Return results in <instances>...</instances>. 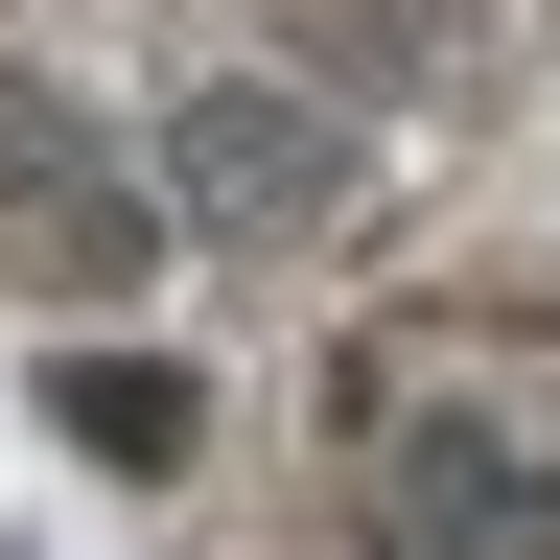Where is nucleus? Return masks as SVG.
I'll list each match as a JSON object with an SVG mask.
<instances>
[{"instance_id": "obj_4", "label": "nucleus", "mask_w": 560, "mask_h": 560, "mask_svg": "<svg viewBox=\"0 0 560 560\" xmlns=\"http://www.w3.org/2000/svg\"><path fill=\"white\" fill-rule=\"evenodd\" d=\"M47 420H70L94 467H187V444H210V397L164 374V350H70V374H47Z\"/></svg>"}, {"instance_id": "obj_2", "label": "nucleus", "mask_w": 560, "mask_h": 560, "mask_svg": "<svg viewBox=\"0 0 560 560\" xmlns=\"http://www.w3.org/2000/svg\"><path fill=\"white\" fill-rule=\"evenodd\" d=\"M164 187L210 210V234H280V210H327V117L280 94V70H234V94L164 117Z\"/></svg>"}, {"instance_id": "obj_3", "label": "nucleus", "mask_w": 560, "mask_h": 560, "mask_svg": "<svg viewBox=\"0 0 560 560\" xmlns=\"http://www.w3.org/2000/svg\"><path fill=\"white\" fill-rule=\"evenodd\" d=\"M397 560H560V467H514V444H397Z\"/></svg>"}, {"instance_id": "obj_1", "label": "nucleus", "mask_w": 560, "mask_h": 560, "mask_svg": "<svg viewBox=\"0 0 560 560\" xmlns=\"http://www.w3.org/2000/svg\"><path fill=\"white\" fill-rule=\"evenodd\" d=\"M0 280H47V304H140V280H164V210L70 117H24V94H0Z\"/></svg>"}]
</instances>
